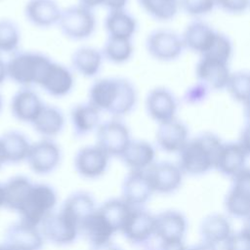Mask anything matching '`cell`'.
Wrapping results in <instances>:
<instances>
[{"label":"cell","instance_id":"1","mask_svg":"<svg viewBox=\"0 0 250 250\" xmlns=\"http://www.w3.org/2000/svg\"><path fill=\"white\" fill-rule=\"evenodd\" d=\"M88 102L101 112L123 118L135 109L138 92L133 82L125 77H104L90 86Z\"/></svg>","mask_w":250,"mask_h":250},{"label":"cell","instance_id":"2","mask_svg":"<svg viewBox=\"0 0 250 250\" xmlns=\"http://www.w3.org/2000/svg\"><path fill=\"white\" fill-rule=\"evenodd\" d=\"M223 144L211 135H203L189 141L180 151V165L183 172L198 175L215 166L216 157Z\"/></svg>","mask_w":250,"mask_h":250},{"label":"cell","instance_id":"3","mask_svg":"<svg viewBox=\"0 0 250 250\" xmlns=\"http://www.w3.org/2000/svg\"><path fill=\"white\" fill-rule=\"evenodd\" d=\"M52 61L40 52L19 50L6 62L8 78L21 87L31 88L39 84L45 69Z\"/></svg>","mask_w":250,"mask_h":250},{"label":"cell","instance_id":"4","mask_svg":"<svg viewBox=\"0 0 250 250\" xmlns=\"http://www.w3.org/2000/svg\"><path fill=\"white\" fill-rule=\"evenodd\" d=\"M58 203V195L53 187L44 183H34L21 210L20 220L36 227L54 211Z\"/></svg>","mask_w":250,"mask_h":250},{"label":"cell","instance_id":"5","mask_svg":"<svg viewBox=\"0 0 250 250\" xmlns=\"http://www.w3.org/2000/svg\"><path fill=\"white\" fill-rule=\"evenodd\" d=\"M58 25L64 37L73 41H82L94 34L97 20L92 9L76 4L62 11Z\"/></svg>","mask_w":250,"mask_h":250},{"label":"cell","instance_id":"6","mask_svg":"<svg viewBox=\"0 0 250 250\" xmlns=\"http://www.w3.org/2000/svg\"><path fill=\"white\" fill-rule=\"evenodd\" d=\"M131 141L130 130L122 118L104 120L96 130V145L110 157H120Z\"/></svg>","mask_w":250,"mask_h":250},{"label":"cell","instance_id":"7","mask_svg":"<svg viewBox=\"0 0 250 250\" xmlns=\"http://www.w3.org/2000/svg\"><path fill=\"white\" fill-rule=\"evenodd\" d=\"M39 228L45 241L56 246L70 245L80 235L78 224L61 209L50 214Z\"/></svg>","mask_w":250,"mask_h":250},{"label":"cell","instance_id":"8","mask_svg":"<svg viewBox=\"0 0 250 250\" xmlns=\"http://www.w3.org/2000/svg\"><path fill=\"white\" fill-rule=\"evenodd\" d=\"M62 157V149L54 139L42 138L31 144L25 162L33 173L45 176L59 167Z\"/></svg>","mask_w":250,"mask_h":250},{"label":"cell","instance_id":"9","mask_svg":"<svg viewBox=\"0 0 250 250\" xmlns=\"http://www.w3.org/2000/svg\"><path fill=\"white\" fill-rule=\"evenodd\" d=\"M110 156L100 146L89 145L79 148L73 158L76 173L87 180L101 178L108 169Z\"/></svg>","mask_w":250,"mask_h":250},{"label":"cell","instance_id":"10","mask_svg":"<svg viewBox=\"0 0 250 250\" xmlns=\"http://www.w3.org/2000/svg\"><path fill=\"white\" fill-rule=\"evenodd\" d=\"M120 232L130 243L143 245L155 235V216L142 207H133Z\"/></svg>","mask_w":250,"mask_h":250},{"label":"cell","instance_id":"11","mask_svg":"<svg viewBox=\"0 0 250 250\" xmlns=\"http://www.w3.org/2000/svg\"><path fill=\"white\" fill-rule=\"evenodd\" d=\"M183 39L175 32L166 29H157L149 33L146 40L148 54L159 61H172L177 59L184 48Z\"/></svg>","mask_w":250,"mask_h":250},{"label":"cell","instance_id":"12","mask_svg":"<svg viewBox=\"0 0 250 250\" xmlns=\"http://www.w3.org/2000/svg\"><path fill=\"white\" fill-rule=\"evenodd\" d=\"M38 86L52 97H65L74 86L73 72L64 64L52 61L45 69Z\"/></svg>","mask_w":250,"mask_h":250},{"label":"cell","instance_id":"13","mask_svg":"<svg viewBox=\"0 0 250 250\" xmlns=\"http://www.w3.org/2000/svg\"><path fill=\"white\" fill-rule=\"evenodd\" d=\"M4 236V242L22 250H41L45 242L40 228L22 220L10 225Z\"/></svg>","mask_w":250,"mask_h":250},{"label":"cell","instance_id":"14","mask_svg":"<svg viewBox=\"0 0 250 250\" xmlns=\"http://www.w3.org/2000/svg\"><path fill=\"white\" fill-rule=\"evenodd\" d=\"M153 192L146 171H129L121 185V198L132 207H142Z\"/></svg>","mask_w":250,"mask_h":250},{"label":"cell","instance_id":"15","mask_svg":"<svg viewBox=\"0 0 250 250\" xmlns=\"http://www.w3.org/2000/svg\"><path fill=\"white\" fill-rule=\"evenodd\" d=\"M44 103L30 87H21L12 97L10 109L13 117L20 122L31 124Z\"/></svg>","mask_w":250,"mask_h":250},{"label":"cell","instance_id":"16","mask_svg":"<svg viewBox=\"0 0 250 250\" xmlns=\"http://www.w3.org/2000/svg\"><path fill=\"white\" fill-rule=\"evenodd\" d=\"M146 109L150 118L160 124L175 119L177 102L169 90L158 87L147 94Z\"/></svg>","mask_w":250,"mask_h":250},{"label":"cell","instance_id":"17","mask_svg":"<svg viewBox=\"0 0 250 250\" xmlns=\"http://www.w3.org/2000/svg\"><path fill=\"white\" fill-rule=\"evenodd\" d=\"M146 172L154 192L170 193L177 189L182 182L183 171L169 162L153 163Z\"/></svg>","mask_w":250,"mask_h":250},{"label":"cell","instance_id":"18","mask_svg":"<svg viewBox=\"0 0 250 250\" xmlns=\"http://www.w3.org/2000/svg\"><path fill=\"white\" fill-rule=\"evenodd\" d=\"M116 232L114 226L99 207L85 220L80 229V234L85 237L91 246L111 242Z\"/></svg>","mask_w":250,"mask_h":250},{"label":"cell","instance_id":"19","mask_svg":"<svg viewBox=\"0 0 250 250\" xmlns=\"http://www.w3.org/2000/svg\"><path fill=\"white\" fill-rule=\"evenodd\" d=\"M62 11L55 0H29L24 7V17L32 25L48 28L59 23Z\"/></svg>","mask_w":250,"mask_h":250},{"label":"cell","instance_id":"20","mask_svg":"<svg viewBox=\"0 0 250 250\" xmlns=\"http://www.w3.org/2000/svg\"><path fill=\"white\" fill-rule=\"evenodd\" d=\"M30 125L42 138L54 139L62 132L65 125V116L60 107L44 104Z\"/></svg>","mask_w":250,"mask_h":250},{"label":"cell","instance_id":"21","mask_svg":"<svg viewBox=\"0 0 250 250\" xmlns=\"http://www.w3.org/2000/svg\"><path fill=\"white\" fill-rule=\"evenodd\" d=\"M73 135L77 138L96 131L101 123V111L88 101L72 106L69 112Z\"/></svg>","mask_w":250,"mask_h":250},{"label":"cell","instance_id":"22","mask_svg":"<svg viewBox=\"0 0 250 250\" xmlns=\"http://www.w3.org/2000/svg\"><path fill=\"white\" fill-rule=\"evenodd\" d=\"M155 139L158 147L162 150L167 152H180L188 142V130L182 122L173 119L159 124Z\"/></svg>","mask_w":250,"mask_h":250},{"label":"cell","instance_id":"23","mask_svg":"<svg viewBox=\"0 0 250 250\" xmlns=\"http://www.w3.org/2000/svg\"><path fill=\"white\" fill-rule=\"evenodd\" d=\"M119 158L129 171H146L154 163L155 149L146 141L132 140Z\"/></svg>","mask_w":250,"mask_h":250},{"label":"cell","instance_id":"24","mask_svg":"<svg viewBox=\"0 0 250 250\" xmlns=\"http://www.w3.org/2000/svg\"><path fill=\"white\" fill-rule=\"evenodd\" d=\"M196 75L204 86L218 90L228 86L231 74L227 63L202 56L196 66Z\"/></svg>","mask_w":250,"mask_h":250},{"label":"cell","instance_id":"25","mask_svg":"<svg viewBox=\"0 0 250 250\" xmlns=\"http://www.w3.org/2000/svg\"><path fill=\"white\" fill-rule=\"evenodd\" d=\"M104 60L102 51L94 47L82 46L72 53L70 62L75 72L91 78L100 73Z\"/></svg>","mask_w":250,"mask_h":250},{"label":"cell","instance_id":"26","mask_svg":"<svg viewBox=\"0 0 250 250\" xmlns=\"http://www.w3.org/2000/svg\"><path fill=\"white\" fill-rule=\"evenodd\" d=\"M104 23L107 37L111 38L131 40L138 27L136 19L125 9L108 11Z\"/></svg>","mask_w":250,"mask_h":250},{"label":"cell","instance_id":"27","mask_svg":"<svg viewBox=\"0 0 250 250\" xmlns=\"http://www.w3.org/2000/svg\"><path fill=\"white\" fill-rule=\"evenodd\" d=\"M186 230V220L176 211H165L155 216V236L161 242L182 240Z\"/></svg>","mask_w":250,"mask_h":250},{"label":"cell","instance_id":"28","mask_svg":"<svg viewBox=\"0 0 250 250\" xmlns=\"http://www.w3.org/2000/svg\"><path fill=\"white\" fill-rule=\"evenodd\" d=\"M6 161L18 164L26 161L31 144L25 134L18 130H9L0 136Z\"/></svg>","mask_w":250,"mask_h":250},{"label":"cell","instance_id":"29","mask_svg":"<svg viewBox=\"0 0 250 250\" xmlns=\"http://www.w3.org/2000/svg\"><path fill=\"white\" fill-rule=\"evenodd\" d=\"M60 209L73 219L81 229L82 224L97 209V206L91 193L79 190L68 195Z\"/></svg>","mask_w":250,"mask_h":250},{"label":"cell","instance_id":"30","mask_svg":"<svg viewBox=\"0 0 250 250\" xmlns=\"http://www.w3.org/2000/svg\"><path fill=\"white\" fill-rule=\"evenodd\" d=\"M246 152L239 144L222 145L216 157L215 166L225 175L234 176L244 168Z\"/></svg>","mask_w":250,"mask_h":250},{"label":"cell","instance_id":"31","mask_svg":"<svg viewBox=\"0 0 250 250\" xmlns=\"http://www.w3.org/2000/svg\"><path fill=\"white\" fill-rule=\"evenodd\" d=\"M33 184L29 178L23 175H17L10 178L3 184L5 194L4 207L19 213Z\"/></svg>","mask_w":250,"mask_h":250},{"label":"cell","instance_id":"32","mask_svg":"<svg viewBox=\"0 0 250 250\" xmlns=\"http://www.w3.org/2000/svg\"><path fill=\"white\" fill-rule=\"evenodd\" d=\"M216 33L206 23L195 21L187 27L182 39L188 49L204 55L210 48Z\"/></svg>","mask_w":250,"mask_h":250},{"label":"cell","instance_id":"33","mask_svg":"<svg viewBox=\"0 0 250 250\" xmlns=\"http://www.w3.org/2000/svg\"><path fill=\"white\" fill-rule=\"evenodd\" d=\"M201 233L204 240L211 244L226 242L230 234V224L222 215H211L203 221Z\"/></svg>","mask_w":250,"mask_h":250},{"label":"cell","instance_id":"34","mask_svg":"<svg viewBox=\"0 0 250 250\" xmlns=\"http://www.w3.org/2000/svg\"><path fill=\"white\" fill-rule=\"evenodd\" d=\"M133 53L134 47L130 39L107 37L102 49L104 59L114 64L127 62L132 58Z\"/></svg>","mask_w":250,"mask_h":250},{"label":"cell","instance_id":"35","mask_svg":"<svg viewBox=\"0 0 250 250\" xmlns=\"http://www.w3.org/2000/svg\"><path fill=\"white\" fill-rule=\"evenodd\" d=\"M141 7L153 19L169 21L175 17L180 0H138Z\"/></svg>","mask_w":250,"mask_h":250},{"label":"cell","instance_id":"36","mask_svg":"<svg viewBox=\"0 0 250 250\" xmlns=\"http://www.w3.org/2000/svg\"><path fill=\"white\" fill-rule=\"evenodd\" d=\"M21 31L18 24L9 19L0 20V54H14L19 51Z\"/></svg>","mask_w":250,"mask_h":250},{"label":"cell","instance_id":"37","mask_svg":"<svg viewBox=\"0 0 250 250\" xmlns=\"http://www.w3.org/2000/svg\"><path fill=\"white\" fill-rule=\"evenodd\" d=\"M231 97L244 104L250 102V74L237 72L230 75L228 86Z\"/></svg>","mask_w":250,"mask_h":250},{"label":"cell","instance_id":"38","mask_svg":"<svg viewBox=\"0 0 250 250\" xmlns=\"http://www.w3.org/2000/svg\"><path fill=\"white\" fill-rule=\"evenodd\" d=\"M231 51H232V47L229 40L226 36L216 33V36L210 48L202 56L228 63V61L231 56Z\"/></svg>","mask_w":250,"mask_h":250},{"label":"cell","instance_id":"39","mask_svg":"<svg viewBox=\"0 0 250 250\" xmlns=\"http://www.w3.org/2000/svg\"><path fill=\"white\" fill-rule=\"evenodd\" d=\"M226 206L228 211L235 217H250V199L233 190H230L228 194Z\"/></svg>","mask_w":250,"mask_h":250},{"label":"cell","instance_id":"40","mask_svg":"<svg viewBox=\"0 0 250 250\" xmlns=\"http://www.w3.org/2000/svg\"><path fill=\"white\" fill-rule=\"evenodd\" d=\"M215 5V0H180L183 10L192 16L205 15L211 12Z\"/></svg>","mask_w":250,"mask_h":250},{"label":"cell","instance_id":"41","mask_svg":"<svg viewBox=\"0 0 250 250\" xmlns=\"http://www.w3.org/2000/svg\"><path fill=\"white\" fill-rule=\"evenodd\" d=\"M233 178L234 181L231 190L250 199V169L243 168Z\"/></svg>","mask_w":250,"mask_h":250},{"label":"cell","instance_id":"42","mask_svg":"<svg viewBox=\"0 0 250 250\" xmlns=\"http://www.w3.org/2000/svg\"><path fill=\"white\" fill-rule=\"evenodd\" d=\"M226 250H250V236L243 230L226 240Z\"/></svg>","mask_w":250,"mask_h":250},{"label":"cell","instance_id":"43","mask_svg":"<svg viewBox=\"0 0 250 250\" xmlns=\"http://www.w3.org/2000/svg\"><path fill=\"white\" fill-rule=\"evenodd\" d=\"M222 9L230 13H240L247 9L249 0H215Z\"/></svg>","mask_w":250,"mask_h":250},{"label":"cell","instance_id":"44","mask_svg":"<svg viewBox=\"0 0 250 250\" xmlns=\"http://www.w3.org/2000/svg\"><path fill=\"white\" fill-rule=\"evenodd\" d=\"M239 145L246 152L247 155H250V125L248 124L241 133Z\"/></svg>","mask_w":250,"mask_h":250},{"label":"cell","instance_id":"45","mask_svg":"<svg viewBox=\"0 0 250 250\" xmlns=\"http://www.w3.org/2000/svg\"><path fill=\"white\" fill-rule=\"evenodd\" d=\"M159 250H187V248L182 242V240H174L161 242Z\"/></svg>","mask_w":250,"mask_h":250},{"label":"cell","instance_id":"46","mask_svg":"<svg viewBox=\"0 0 250 250\" xmlns=\"http://www.w3.org/2000/svg\"><path fill=\"white\" fill-rule=\"evenodd\" d=\"M78 2H79L78 4L94 10L96 7L103 6L104 0H78Z\"/></svg>","mask_w":250,"mask_h":250},{"label":"cell","instance_id":"47","mask_svg":"<svg viewBox=\"0 0 250 250\" xmlns=\"http://www.w3.org/2000/svg\"><path fill=\"white\" fill-rule=\"evenodd\" d=\"M90 250H122L120 247H118L117 245H115L112 241L111 242H107L104 244H101V245H95V246H91Z\"/></svg>","mask_w":250,"mask_h":250},{"label":"cell","instance_id":"48","mask_svg":"<svg viewBox=\"0 0 250 250\" xmlns=\"http://www.w3.org/2000/svg\"><path fill=\"white\" fill-rule=\"evenodd\" d=\"M6 78H8L7 64L6 62H4V60L0 57V85L6 80Z\"/></svg>","mask_w":250,"mask_h":250},{"label":"cell","instance_id":"49","mask_svg":"<svg viewBox=\"0 0 250 250\" xmlns=\"http://www.w3.org/2000/svg\"><path fill=\"white\" fill-rule=\"evenodd\" d=\"M189 250H217L216 246L214 244L208 243V242H204L202 244H198L196 246H194L193 248L189 249Z\"/></svg>","mask_w":250,"mask_h":250},{"label":"cell","instance_id":"50","mask_svg":"<svg viewBox=\"0 0 250 250\" xmlns=\"http://www.w3.org/2000/svg\"><path fill=\"white\" fill-rule=\"evenodd\" d=\"M0 250H22L19 247H16L14 245H11V244H8L6 242H3L0 244Z\"/></svg>","mask_w":250,"mask_h":250},{"label":"cell","instance_id":"51","mask_svg":"<svg viewBox=\"0 0 250 250\" xmlns=\"http://www.w3.org/2000/svg\"><path fill=\"white\" fill-rule=\"evenodd\" d=\"M5 164H7V161H6L5 153H4L3 146H2V144H1V141H0V169H1Z\"/></svg>","mask_w":250,"mask_h":250},{"label":"cell","instance_id":"52","mask_svg":"<svg viewBox=\"0 0 250 250\" xmlns=\"http://www.w3.org/2000/svg\"><path fill=\"white\" fill-rule=\"evenodd\" d=\"M5 205V194H4V187L0 184V208L4 207Z\"/></svg>","mask_w":250,"mask_h":250},{"label":"cell","instance_id":"53","mask_svg":"<svg viewBox=\"0 0 250 250\" xmlns=\"http://www.w3.org/2000/svg\"><path fill=\"white\" fill-rule=\"evenodd\" d=\"M242 230L250 236V217L247 218V220H246V222L244 224V228H243Z\"/></svg>","mask_w":250,"mask_h":250},{"label":"cell","instance_id":"54","mask_svg":"<svg viewBox=\"0 0 250 250\" xmlns=\"http://www.w3.org/2000/svg\"><path fill=\"white\" fill-rule=\"evenodd\" d=\"M245 116L248 121V124L250 125V102L245 104Z\"/></svg>","mask_w":250,"mask_h":250},{"label":"cell","instance_id":"55","mask_svg":"<svg viewBox=\"0 0 250 250\" xmlns=\"http://www.w3.org/2000/svg\"><path fill=\"white\" fill-rule=\"evenodd\" d=\"M2 105H3V101H2V97H1V95H0V112H1V110H2Z\"/></svg>","mask_w":250,"mask_h":250}]
</instances>
